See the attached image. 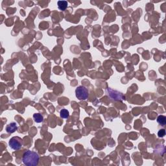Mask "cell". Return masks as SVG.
I'll list each match as a JSON object with an SVG mask.
<instances>
[{"label": "cell", "instance_id": "3957f363", "mask_svg": "<svg viewBox=\"0 0 166 166\" xmlns=\"http://www.w3.org/2000/svg\"><path fill=\"white\" fill-rule=\"evenodd\" d=\"M9 144L10 147L13 150H19L22 147V140L19 137H13L10 140Z\"/></svg>", "mask_w": 166, "mask_h": 166}, {"label": "cell", "instance_id": "7a4b0ae2", "mask_svg": "<svg viewBox=\"0 0 166 166\" xmlns=\"http://www.w3.org/2000/svg\"><path fill=\"white\" fill-rule=\"evenodd\" d=\"M75 95L78 99L81 101L86 100L88 97V91L87 88H86L84 86H80L76 88Z\"/></svg>", "mask_w": 166, "mask_h": 166}, {"label": "cell", "instance_id": "5b68a950", "mask_svg": "<svg viewBox=\"0 0 166 166\" xmlns=\"http://www.w3.org/2000/svg\"><path fill=\"white\" fill-rule=\"evenodd\" d=\"M58 7L60 11H65L68 7V2L66 1H59Z\"/></svg>", "mask_w": 166, "mask_h": 166}, {"label": "cell", "instance_id": "6da1fadb", "mask_svg": "<svg viewBox=\"0 0 166 166\" xmlns=\"http://www.w3.org/2000/svg\"><path fill=\"white\" fill-rule=\"evenodd\" d=\"M39 155L36 152L27 151L23 153L22 156V162L27 166H36L38 164Z\"/></svg>", "mask_w": 166, "mask_h": 166}, {"label": "cell", "instance_id": "277c9868", "mask_svg": "<svg viewBox=\"0 0 166 166\" xmlns=\"http://www.w3.org/2000/svg\"><path fill=\"white\" fill-rule=\"evenodd\" d=\"M18 129L17 124L16 123H11L6 127V131L8 133H13Z\"/></svg>", "mask_w": 166, "mask_h": 166}, {"label": "cell", "instance_id": "52a82bcc", "mask_svg": "<svg viewBox=\"0 0 166 166\" xmlns=\"http://www.w3.org/2000/svg\"><path fill=\"white\" fill-rule=\"evenodd\" d=\"M157 122L160 125L164 126L166 124V117L164 116H159L157 117Z\"/></svg>", "mask_w": 166, "mask_h": 166}, {"label": "cell", "instance_id": "ba28073f", "mask_svg": "<svg viewBox=\"0 0 166 166\" xmlns=\"http://www.w3.org/2000/svg\"><path fill=\"white\" fill-rule=\"evenodd\" d=\"M60 116L62 118H68V117H69V112H68V110H66V109H62V110H61L60 112Z\"/></svg>", "mask_w": 166, "mask_h": 166}, {"label": "cell", "instance_id": "8992f818", "mask_svg": "<svg viewBox=\"0 0 166 166\" xmlns=\"http://www.w3.org/2000/svg\"><path fill=\"white\" fill-rule=\"evenodd\" d=\"M33 118L35 120V121L36 123H41L44 120V117L40 114H35L33 115Z\"/></svg>", "mask_w": 166, "mask_h": 166}, {"label": "cell", "instance_id": "9c48e42d", "mask_svg": "<svg viewBox=\"0 0 166 166\" xmlns=\"http://www.w3.org/2000/svg\"><path fill=\"white\" fill-rule=\"evenodd\" d=\"M158 137H160V138H163L165 135V130L164 129H161V130H160L158 131Z\"/></svg>", "mask_w": 166, "mask_h": 166}]
</instances>
